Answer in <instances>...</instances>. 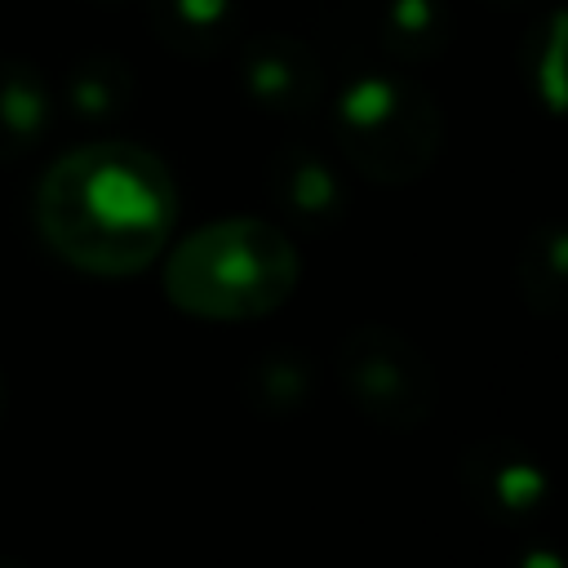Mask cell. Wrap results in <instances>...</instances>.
I'll return each mask as SVG.
<instances>
[{
  "instance_id": "obj_1",
  "label": "cell",
  "mask_w": 568,
  "mask_h": 568,
  "mask_svg": "<svg viewBox=\"0 0 568 568\" xmlns=\"http://www.w3.org/2000/svg\"><path fill=\"white\" fill-rule=\"evenodd\" d=\"M178 217V191L160 155L133 142L67 151L36 186L44 244L89 275H133L160 257Z\"/></svg>"
},
{
  "instance_id": "obj_2",
  "label": "cell",
  "mask_w": 568,
  "mask_h": 568,
  "mask_svg": "<svg viewBox=\"0 0 568 568\" xmlns=\"http://www.w3.org/2000/svg\"><path fill=\"white\" fill-rule=\"evenodd\" d=\"M302 262L262 217H222L186 235L164 262V297L195 320H262L293 297Z\"/></svg>"
},
{
  "instance_id": "obj_3",
  "label": "cell",
  "mask_w": 568,
  "mask_h": 568,
  "mask_svg": "<svg viewBox=\"0 0 568 568\" xmlns=\"http://www.w3.org/2000/svg\"><path fill=\"white\" fill-rule=\"evenodd\" d=\"M333 138L355 173L382 186H404L435 164L444 115L417 80L368 71L337 93Z\"/></svg>"
},
{
  "instance_id": "obj_4",
  "label": "cell",
  "mask_w": 568,
  "mask_h": 568,
  "mask_svg": "<svg viewBox=\"0 0 568 568\" xmlns=\"http://www.w3.org/2000/svg\"><path fill=\"white\" fill-rule=\"evenodd\" d=\"M346 399L382 430H417L435 413L430 359L390 324H359L337 346Z\"/></svg>"
},
{
  "instance_id": "obj_5",
  "label": "cell",
  "mask_w": 568,
  "mask_h": 568,
  "mask_svg": "<svg viewBox=\"0 0 568 568\" xmlns=\"http://www.w3.org/2000/svg\"><path fill=\"white\" fill-rule=\"evenodd\" d=\"M462 488L493 524H506V528L532 524L550 497V484H546L537 457L510 439L470 444L462 453Z\"/></svg>"
},
{
  "instance_id": "obj_6",
  "label": "cell",
  "mask_w": 568,
  "mask_h": 568,
  "mask_svg": "<svg viewBox=\"0 0 568 568\" xmlns=\"http://www.w3.org/2000/svg\"><path fill=\"white\" fill-rule=\"evenodd\" d=\"M240 84L266 115H311L324 102V67L297 36H253L240 49Z\"/></svg>"
},
{
  "instance_id": "obj_7",
  "label": "cell",
  "mask_w": 568,
  "mask_h": 568,
  "mask_svg": "<svg viewBox=\"0 0 568 568\" xmlns=\"http://www.w3.org/2000/svg\"><path fill=\"white\" fill-rule=\"evenodd\" d=\"M266 195L284 213V222L302 231H328L346 217V182L342 173L311 146L288 142L266 164Z\"/></svg>"
},
{
  "instance_id": "obj_8",
  "label": "cell",
  "mask_w": 568,
  "mask_h": 568,
  "mask_svg": "<svg viewBox=\"0 0 568 568\" xmlns=\"http://www.w3.org/2000/svg\"><path fill=\"white\" fill-rule=\"evenodd\" d=\"M142 13L151 36L191 62L217 58L240 31L235 0H142Z\"/></svg>"
},
{
  "instance_id": "obj_9",
  "label": "cell",
  "mask_w": 568,
  "mask_h": 568,
  "mask_svg": "<svg viewBox=\"0 0 568 568\" xmlns=\"http://www.w3.org/2000/svg\"><path fill=\"white\" fill-rule=\"evenodd\" d=\"M49 124H53V98L44 75L22 58H0V164L36 151Z\"/></svg>"
},
{
  "instance_id": "obj_10",
  "label": "cell",
  "mask_w": 568,
  "mask_h": 568,
  "mask_svg": "<svg viewBox=\"0 0 568 568\" xmlns=\"http://www.w3.org/2000/svg\"><path fill=\"white\" fill-rule=\"evenodd\" d=\"M133 93H138V80L129 71L124 58L115 53H84L71 62L67 80H62V98L71 106L75 120H115L133 106Z\"/></svg>"
},
{
  "instance_id": "obj_11",
  "label": "cell",
  "mask_w": 568,
  "mask_h": 568,
  "mask_svg": "<svg viewBox=\"0 0 568 568\" xmlns=\"http://www.w3.org/2000/svg\"><path fill=\"white\" fill-rule=\"evenodd\" d=\"M377 36L399 62H430L453 36V9L448 0H382Z\"/></svg>"
},
{
  "instance_id": "obj_12",
  "label": "cell",
  "mask_w": 568,
  "mask_h": 568,
  "mask_svg": "<svg viewBox=\"0 0 568 568\" xmlns=\"http://www.w3.org/2000/svg\"><path fill=\"white\" fill-rule=\"evenodd\" d=\"M515 275H519V288L532 311H541V315L564 311V302H568V284H564L568 280V235L559 222H541L528 235Z\"/></svg>"
},
{
  "instance_id": "obj_13",
  "label": "cell",
  "mask_w": 568,
  "mask_h": 568,
  "mask_svg": "<svg viewBox=\"0 0 568 568\" xmlns=\"http://www.w3.org/2000/svg\"><path fill=\"white\" fill-rule=\"evenodd\" d=\"M244 395L266 417H288L311 399V364L302 359V351H266L244 373Z\"/></svg>"
},
{
  "instance_id": "obj_14",
  "label": "cell",
  "mask_w": 568,
  "mask_h": 568,
  "mask_svg": "<svg viewBox=\"0 0 568 568\" xmlns=\"http://www.w3.org/2000/svg\"><path fill=\"white\" fill-rule=\"evenodd\" d=\"M559 53H564V13L550 9L541 18V27L528 31V80L537 89V98L559 111L564 102V80H559Z\"/></svg>"
},
{
  "instance_id": "obj_15",
  "label": "cell",
  "mask_w": 568,
  "mask_h": 568,
  "mask_svg": "<svg viewBox=\"0 0 568 568\" xmlns=\"http://www.w3.org/2000/svg\"><path fill=\"white\" fill-rule=\"evenodd\" d=\"M4 413H9V390H4V373H0V426H4Z\"/></svg>"
},
{
  "instance_id": "obj_16",
  "label": "cell",
  "mask_w": 568,
  "mask_h": 568,
  "mask_svg": "<svg viewBox=\"0 0 568 568\" xmlns=\"http://www.w3.org/2000/svg\"><path fill=\"white\" fill-rule=\"evenodd\" d=\"M484 4H497V9H519V4H532V0H484Z\"/></svg>"
},
{
  "instance_id": "obj_17",
  "label": "cell",
  "mask_w": 568,
  "mask_h": 568,
  "mask_svg": "<svg viewBox=\"0 0 568 568\" xmlns=\"http://www.w3.org/2000/svg\"><path fill=\"white\" fill-rule=\"evenodd\" d=\"M93 4H111V9H120V4H133V0H93Z\"/></svg>"
}]
</instances>
